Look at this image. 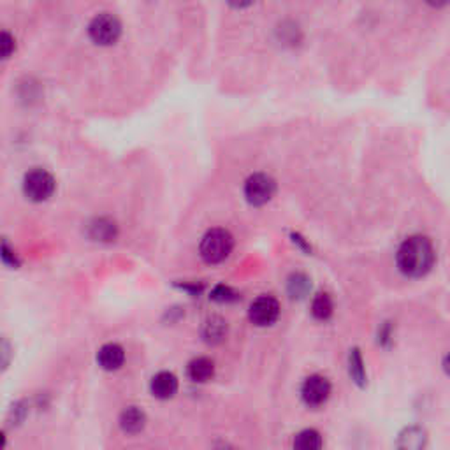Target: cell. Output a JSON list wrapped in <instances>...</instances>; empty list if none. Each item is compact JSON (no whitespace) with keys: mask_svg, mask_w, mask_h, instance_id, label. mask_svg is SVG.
<instances>
[{"mask_svg":"<svg viewBox=\"0 0 450 450\" xmlns=\"http://www.w3.org/2000/svg\"><path fill=\"white\" fill-rule=\"evenodd\" d=\"M433 243L426 236H410L397 250V268L410 278L427 275L434 264Z\"/></svg>","mask_w":450,"mask_h":450,"instance_id":"cell-1","label":"cell"},{"mask_svg":"<svg viewBox=\"0 0 450 450\" xmlns=\"http://www.w3.org/2000/svg\"><path fill=\"white\" fill-rule=\"evenodd\" d=\"M232 246H234V239L231 232L225 229H212L202 238L199 252L204 263L219 264L231 256Z\"/></svg>","mask_w":450,"mask_h":450,"instance_id":"cell-2","label":"cell"},{"mask_svg":"<svg viewBox=\"0 0 450 450\" xmlns=\"http://www.w3.org/2000/svg\"><path fill=\"white\" fill-rule=\"evenodd\" d=\"M121 21L113 13H99L88 23V38L97 46H113L121 38Z\"/></svg>","mask_w":450,"mask_h":450,"instance_id":"cell-3","label":"cell"},{"mask_svg":"<svg viewBox=\"0 0 450 450\" xmlns=\"http://www.w3.org/2000/svg\"><path fill=\"white\" fill-rule=\"evenodd\" d=\"M55 188H57V182L46 169H32L23 178V194L32 202L48 201L53 195Z\"/></svg>","mask_w":450,"mask_h":450,"instance_id":"cell-4","label":"cell"},{"mask_svg":"<svg viewBox=\"0 0 450 450\" xmlns=\"http://www.w3.org/2000/svg\"><path fill=\"white\" fill-rule=\"evenodd\" d=\"M276 182L265 172H256L245 183V197L252 206H264L275 197Z\"/></svg>","mask_w":450,"mask_h":450,"instance_id":"cell-5","label":"cell"},{"mask_svg":"<svg viewBox=\"0 0 450 450\" xmlns=\"http://www.w3.org/2000/svg\"><path fill=\"white\" fill-rule=\"evenodd\" d=\"M331 396V383L326 376L312 375L304 380L301 389V397L308 407H320Z\"/></svg>","mask_w":450,"mask_h":450,"instance_id":"cell-6","label":"cell"},{"mask_svg":"<svg viewBox=\"0 0 450 450\" xmlns=\"http://www.w3.org/2000/svg\"><path fill=\"white\" fill-rule=\"evenodd\" d=\"M280 315V302L271 296H263L250 304L248 317L256 326L265 327L276 322Z\"/></svg>","mask_w":450,"mask_h":450,"instance_id":"cell-7","label":"cell"},{"mask_svg":"<svg viewBox=\"0 0 450 450\" xmlns=\"http://www.w3.org/2000/svg\"><path fill=\"white\" fill-rule=\"evenodd\" d=\"M150 389L158 400H171L178 393V378L169 371H160L151 378Z\"/></svg>","mask_w":450,"mask_h":450,"instance_id":"cell-8","label":"cell"},{"mask_svg":"<svg viewBox=\"0 0 450 450\" xmlns=\"http://www.w3.org/2000/svg\"><path fill=\"white\" fill-rule=\"evenodd\" d=\"M99 366L106 371H116L125 363V350L118 343H106L97 353Z\"/></svg>","mask_w":450,"mask_h":450,"instance_id":"cell-9","label":"cell"},{"mask_svg":"<svg viewBox=\"0 0 450 450\" xmlns=\"http://www.w3.org/2000/svg\"><path fill=\"white\" fill-rule=\"evenodd\" d=\"M146 415L141 408L128 407L127 410L121 412L120 415V427L128 434H138L145 429Z\"/></svg>","mask_w":450,"mask_h":450,"instance_id":"cell-10","label":"cell"},{"mask_svg":"<svg viewBox=\"0 0 450 450\" xmlns=\"http://www.w3.org/2000/svg\"><path fill=\"white\" fill-rule=\"evenodd\" d=\"M187 375L192 382H208L215 375V364L208 357H197V359L190 361V364H188Z\"/></svg>","mask_w":450,"mask_h":450,"instance_id":"cell-11","label":"cell"},{"mask_svg":"<svg viewBox=\"0 0 450 450\" xmlns=\"http://www.w3.org/2000/svg\"><path fill=\"white\" fill-rule=\"evenodd\" d=\"M88 234L95 241H114L118 236V227L113 220L97 219L88 225Z\"/></svg>","mask_w":450,"mask_h":450,"instance_id":"cell-12","label":"cell"},{"mask_svg":"<svg viewBox=\"0 0 450 450\" xmlns=\"http://www.w3.org/2000/svg\"><path fill=\"white\" fill-rule=\"evenodd\" d=\"M324 445L322 437H320L319 431L315 429H304L300 434H296L294 438V447L301 450H315L320 449Z\"/></svg>","mask_w":450,"mask_h":450,"instance_id":"cell-13","label":"cell"},{"mask_svg":"<svg viewBox=\"0 0 450 450\" xmlns=\"http://www.w3.org/2000/svg\"><path fill=\"white\" fill-rule=\"evenodd\" d=\"M333 300L329 297V294L320 292L317 294L315 300L312 302V313L317 320H327L331 315H333Z\"/></svg>","mask_w":450,"mask_h":450,"instance_id":"cell-14","label":"cell"},{"mask_svg":"<svg viewBox=\"0 0 450 450\" xmlns=\"http://www.w3.org/2000/svg\"><path fill=\"white\" fill-rule=\"evenodd\" d=\"M0 260H2L4 264L9 265V268H20V259H18L16 252H14V248L11 246V243L7 241V238H2L0 239Z\"/></svg>","mask_w":450,"mask_h":450,"instance_id":"cell-15","label":"cell"},{"mask_svg":"<svg viewBox=\"0 0 450 450\" xmlns=\"http://www.w3.org/2000/svg\"><path fill=\"white\" fill-rule=\"evenodd\" d=\"M350 375L356 378V382L359 385H363L364 380H366V373H364V366H363V357H361L359 350L353 349L352 353H350Z\"/></svg>","mask_w":450,"mask_h":450,"instance_id":"cell-16","label":"cell"},{"mask_svg":"<svg viewBox=\"0 0 450 450\" xmlns=\"http://www.w3.org/2000/svg\"><path fill=\"white\" fill-rule=\"evenodd\" d=\"M16 51V39L11 32L0 31V60H7Z\"/></svg>","mask_w":450,"mask_h":450,"instance_id":"cell-17","label":"cell"},{"mask_svg":"<svg viewBox=\"0 0 450 450\" xmlns=\"http://www.w3.org/2000/svg\"><path fill=\"white\" fill-rule=\"evenodd\" d=\"M309 289V282L304 275H292L289 280V292L292 297H304Z\"/></svg>","mask_w":450,"mask_h":450,"instance_id":"cell-18","label":"cell"},{"mask_svg":"<svg viewBox=\"0 0 450 450\" xmlns=\"http://www.w3.org/2000/svg\"><path fill=\"white\" fill-rule=\"evenodd\" d=\"M405 434L407 437H410V440L408 438H401L400 445L401 447H407V449H420L424 445V431L422 429H417V427H410V429L405 431Z\"/></svg>","mask_w":450,"mask_h":450,"instance_id":"cell-19","label":"cell"},{"mask_svg":"<svg viewBox=\"0 0 450 450\" xmlns=\"http://www.w3.org/2000/svg\"><path fill=\"white\" fill-rule=\"evenodd\" d=\"M224 320L220 319H212L209 322H206V327H204V336L206 339H209V341H215V339H220L224 336Z\"/></svg>","mask_w":450,"mask_h":450,"instance_id":"cell-20","label":"cell"},{"mask_svg":"<svg viewBox=\"0 0 450 450\" xmlns=\"http://www.w3.org/2000/svg\"><path fill=\"white\" fill-rule=\"evenodd\" d=\"M13 361V349H11V343L6 338L0 336V373L4 370H7Z\"/></svg>","mask_w":450,"mask_h":450,"instance_id":"cell-21","label":"cell"},{"mask_svg":"<svg viewBox=\"0 0 450 450\" xmlns=\"http://www.w3.org/2000/svg\"><path fill=\"white\" fill-rule=\"evenodd\" d=\"M212 300L213 301H219V302H231L238 300V294L231 289V287H225V285H219L213 289L212 292Z\"/></svg>","mask_w":450,"mask_h":450,"instance_id":"cell-22","label":"cell"},{"mask_svg":"<svg viewBox=\"0 0 450 450\" xmlns=\"http://www.w3.org/2000/svg\"><path fill=\"white\" fill-rule=\"evenodd\" d=\"M227 2V6H231L232 9H248V7H252L253 4L257 2V0H225Z\"/></svg>","mask_w":450,"mask_h":450,"instance_id":"cell-23","label":"cell"},{"mask_svg":"<svg viewBox=\"0 0 450 450\" xmlns=\"http://www.w3.org/2000/svg\"><path fill=\"white\" fill-rule=\"evenodd\" d=\"M424 2L433 7V9H444V7L449 6L450 0H424Z\"/></svg>","mask_w":450,"mask_h":450,"instance_id":"cell-24","label":"cell"},{"mask_svg":"<svg viewBox=\"0 0 450 450\" xmlns=\"http://www.w3.org/2000/svg\"><path fill=\"white\" fill-rule=\"evenodd\" d=\"M6 445V437H4V433H0V447H4Z\"/></svg>","mask_w":450,"mask_h":450,"instance_id":"cell-25","label":"cell"}]
</instances>
